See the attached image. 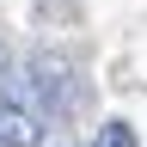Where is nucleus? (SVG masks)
<instances>
[{
    "mask_svg": "<svg viewBox=\"0 0 147 147\" xmlns=\"http://www.w3.org/2000/svg\"><path fill=\"white\" fill-rule=\"evenodd\" d=\"M31 92H37V117H74L80 110V67L61 49H37L31 55Z\"/></svg>",
    "mask_w": 147,
    "mask_h": 147,
    "instance_id": "1",
    "label": "nucleus"
},
{
    "mask_svg": "<svg viewBox=\"0 0 147 147\" xmlns=\"http://www.w3.org/2000/svg\"><path fill=\"white\" fill-rule=\"evenodd\" d=\"M92 147H135V129H129L123 117H110L98 135H92Z\"/></svg>",
    "mask_w": 147,
    "mask_h": 147,
    "instance_id": "3",
    "label": "nucleus"
},
{
    "mask_svg": "<svg viewBox=\"0 0 147 147\" xmlns=\"http://www.w3.org/2000/svg\"><path fill=\"white\" fill-rule=\"evenodd\" d=\"M55 147H67V141H55Z\"/></svg>",
    "mask_w": 147,
    "mask_h": 147,
    "instance_id": "4",
    "label": "nucleus"
},
{
    "mask_svg": "<svg viewBox=\"0 0 147 147\" xmlns=\"http://www.w3.org/2000/svg\"><path fill=\"white\" fill-rule=\"evenodd\" d=\"M0 147H43L37 104H0Z\"/></svg>",
    "mask_w": 147,
    "mask_h": 147,
    "instance_id": "2",
    "label": "nucleus"
}]
</instances>
